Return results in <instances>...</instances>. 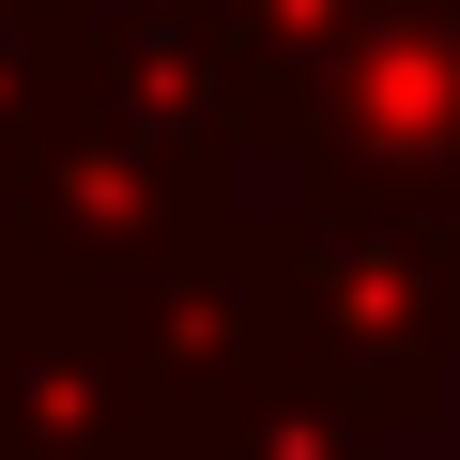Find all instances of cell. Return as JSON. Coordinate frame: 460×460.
I'll use <instances>...</instances> for the list:
<instances>
[{"mask_svg":"<svg viewBox=\"0 0 460 460\" xmlns=\"http://www.w3.org/2000/svg\"><path fill=\"white\" fill-rule=\"evenodd\" d=\"M307 215H414L460 230V0H353L323 62L277 93V138Z\"/></svg>","mask_w":460,"mask_h":460,"instance_id":"obj_1","label":"cell"},{"mask_svg":"<svg viewBox=\"0 0 460 460\" xmlns=\"http://www.w3.org/2000/svg\"><path fill=\"white\" fill-rule=\"evenodd\" d=\"M384 445H399V429H384L368 399H338V384H307V368H292V384L246 414V445H230V460H384Z\"/></svg>","mask_w":460,"mask_h":460,"instance_id":"obj_2","label":"cell"}]
</instances>
